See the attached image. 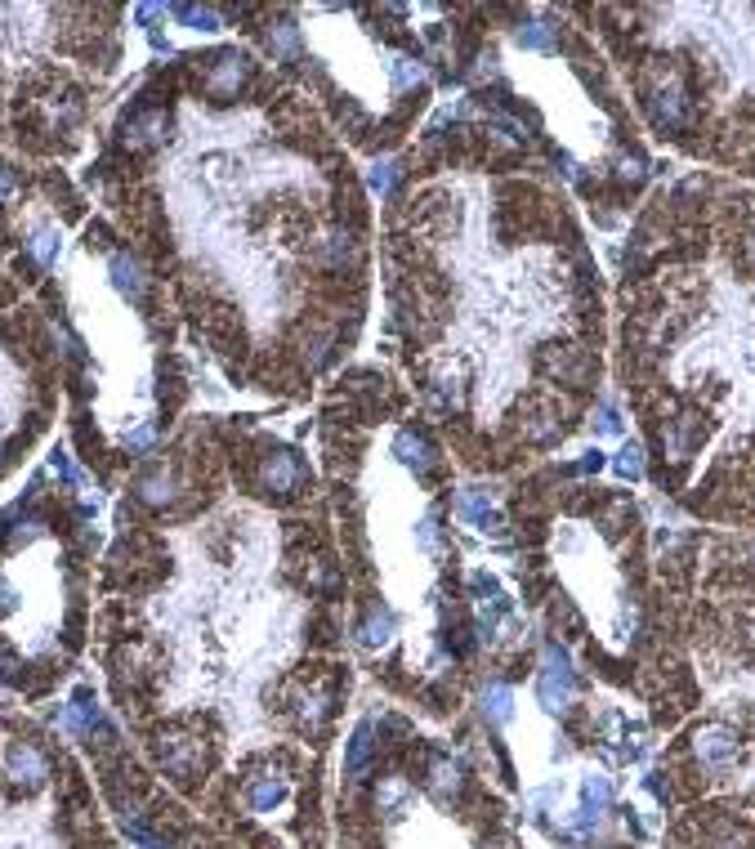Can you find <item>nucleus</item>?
I'll return each instance as SVG.
<instances>
[{
  "mask_svg": "<svg viewBox=\"0 0 755 849\" xmlns=\"http://www.w3.org/2000/svg\"><path fill=\"white\" fill-rule=\"evenodd\" d=\"M537 693H541V707L554 715H563L577 702V675H572V662L559 644H546V666H541Z\"/></svg>",
  "mask_w": 755,
  "mask_h": 849,
  "instance_id": "1",
  "label": "nucleus"
},
{
  "mask_svg": "<svg viewBox=\"0 0 755 849\" xmlns=\"http://www.w3.org/2000/svg\"><path fill=\"white\" fill-rule=\"evenodd\" d=\"M251 72H255V63L246 59L242 50L215 54V59H210V68H206V94H210V99H219V103L237 99V90L251 81Z\"/></svg>",
  "mask_w": 755,
  "mask_h": 849,
  "instance_id": "2",
  "label": "nucleus"
},
{
  "mask_svg": "<svg viewBox=\"0 0 755 849\" xmlns=\"http://www.w3.org/2000/svg\"><path fill=\"white\" fill-rule=\"evenodd\" d=\"M644 108H648V117H653V126L675 130V126H684V117H688V94H684V85L671 76V81H657L653 90H648Z\"/></svg>",
  "mask_w": 755,
  "mask_h": 849,
  "instance_id": "3",
  "label": "nucleus"
},
{
  "mask_svg": "<svg viewBox=\"0 0 755 849\" xmlns=\"http://www.w3.org/2000/svg\"><path fill=\"white\" fill-rule=\"evenodd\" d=\"M5 774L14 778L23 791H36V787H45V778H50V760H45L41 747H32V742H9Z\"/></svg>",
  "mask_w": 755,
  "mask_h": 849,
  "instance_id": "4",
  "label": "nucleus"
},
{
  "mask_svg": "<svg viewBox=\"0 0 755 849\" xmlns=\"http://www.w3.org/2000/svg\"><path fill=\"white\" fill-rule=\"evenodd\" d=\"M260 483H264V492H273V496H295V492H300V483H304L300 456L286 452V447L269 452V456H264V465H260Z\"/></svg>",
  "mask_w": 755,
  "mask_h": 849,
  "instance_id": "5",
  "label": "nucleus"
},
{
  "mask_svg": "<svg viewBox=\"0 0 755 849\" xmlns=\"http://www.w3.org/2000/svg\"><path fill=\"white\" fill-rule=\"evenodd\" d=\"M161 765H166L170 778L193 782L197 774H202V742H188V738L161 742Z\"/></svg>",
  "mask_w": 755,
  "mask_h": 849,
  "instance_id": "6",
  "label": "nucleus"
},
{
  "mask_svg": "<svg viewBox=\"0 0 755 849\" xmlns=\"http://www.w3.org/2000/svg\"><path fill=\"white\" fill-rule=\"evenodd\" d=\"M108 273H112V286H117L126 300H135V304H143V295H148V269L135 260L130 251H117L108 260Z\"/></svg>",
  "mask_w": 755,
  "mask_h": 849,
  "instance_id": "7",
  "label": "nucleus"
},
{
  "mask_svg": "<svg viewBox=\"0 0 755 849\" xmlns=\"http://www.w3.org/2000/svg\"><path fill=\"white\" fill-rule=\"evenodd\" d=\"M166 126H170V117L161 108H139L135 117L126 121V143L130 148H152V143L166 139Z\"/></svg>",
  "mask_w": 755,
  "mask_h": 849,
  "instance_id": "8",
  "label": "nucleus"
},
{
  "mask_svg": "<svg viewBox=\"0 0 755 849\" xmlns=\"http://www.w3.org/2000/svg\"><path fill=\"white\" fill-rule=\"evenodd\" d=\"M394 456L416 474H429V470H434V461H438L434 443H429L425 434H416V429H403V434L394 438Z\"/></svg>",
  "mask_w": 755,
  "mask_h": 849,
  "instance_id": "9",
  "label": "nucleus"
},
{
  "mask_svg": "<svg viewBox=\"0 0 755 849\" xmlns=\"http://www.w3.org/2000/svg\"><path fill=\"white\" fill-rule=\"evenodd\" d=\"M456 514L461 519H470L474 528H496V510H492V496H487L483 488H465L461 496H456Z\"/></svg>",
  "mask_w": 755,
  "mask_h": 849,
  "instance_id": "10",
  "label": "nucleus"
},
{
  "mask_svg": "<svg viewBox=\"0 0 755 849\" xmlns=\"http://www.w3.org/2000/svg\"><path fill=\"white\" fill-rule=\"evenodd\" d=\"M608 800H613L608 778H586V787H581V832H590V827L599 823V814L608 809Z\"/></svg>",
  "mask_w": 755,
  "mask_h": 849,
  "instance_id": "11",
  "label": "nucleus"
},
{
  "mask_svg": "<svg viewBox=\"0 0 755 849\" xmlns=\"http://www.w3.org/2000/svg\"><path fill=\"white\" fill-rule=\"evenodd\" d=\"M135 492H139V501H148V505H170L179 492V483L170 470H148V474H139Z\"/></svg>",
  "mask_w": 755,
  "mask_h": 849,
  "instance_id": "12",
  "label": "nucleus"
},
{
  "mask_svg": "<svg viewBox=\"0 0 755 849\" xmlns=\"http://www.w3.org/2000/svg\"><path fill=\"white\" fill-rule=\"evenodd\" d=\"M733 751H738V738H733L729 729H720V724H711V729L697 733V756L711 760V765H720V760H729Z\"/></svg>",
  "mask_w": 755,
  "mask_h": 849,
  "instance_id": "13",
  "label": "nucleus"
},
{
  "mask_svg": "<svg viewBox=\"0 0 755 849\" xmlns=\"http://www.w3.org/2000/svg\"><path fill=\"white\" fill-rule=\"evenodd\" d=\"M282 796H286V782L277 774H264L246 787V800H251V809H260V814H269L273 805H282Z\"/></svg>",
  "mask_w": 755,
  "mask_h": 849,
  "instance_id": "14",
  "label": "nucleus"
},
{
  "mask_svg": "<svg viewBox=\"0 0 755 849\" xmlns=\"http://www.w3.org/2000/svg\"><path fill=\"white\" fill-rule=\"evenodd\" d=\"M514 41L523 45V50H537V54H550V50H559V32H554L550 23H519V32H514Z\"/></svg>",
  "mask_w": 755,
  "mask_h": 849,
  "instance_id": "15",
  "label": "nucleus"
},
{
  "mask_svg": "<svg viewBox=\"0 0 755 849\" xmlns=\"http://www.w3.org/2000/svg\"><path fill=\"white\" fill-rule=\"evenodd\" d=\"M479 702H483V715H487L492 724H510V715H514V693L505 689V684H487Z\"/></svg>",
  "mask_w": 755,
  "mask_h": 849,
  "instance_id": "16",
  "label": "nucleus"
},
{
  "mask_svg": "<svg viewBox=\"0 0 755 849\" xmlns=\"http://www.w3.org/2000/svg\"><path fill=\"white\" fill-rule=\"evenodd\" d=\"M269 50L277 54V59H295V54H300V27L295 23L269 27Z\"/></svg>",
  "mask_w": 755,
  "mask_h": 849,
  "instance_id": "17",
  "label": "nucleus"
},
{
  "mask_svg": "<svg viewBox=\"0 0 755 849\" xmlns=\"http://www.w3.org/2000/svg\"><path fill=\"white\" fill-rule=\"evenodd\" d=\"M367 760H371V724H358V733H353V742H349V756H344V769L362 774Z\"/></svg>",
  "mask_w": 755,
  "mask_h": 849,
  "instance_id": "18",
  "label": "nucleus"
},
{
  "mask_svg": "<svg viewBox=\"0 0 755 849\" xmlns=\"http://www.w3.org/2000/svg\"><path fill=\"white\" fill-rule=\"evenodd\" d=\"M32 260L41 264V269H50V264L59 260V228H36L32 233Z\"/></svg>",
  "mask_w": 755,
  "mask_h": 849,
  "instance_id": "19",
  "label": "nucleus"
},
{
  "mask_svg": "<svg viewBox=\"0 0 755 849\" xmlns=\"http://www.w3.org/2000/svg\"><path fill=\"white\" fill-rule=\"evenodd\" d=\"M175 14L184 18L188 27H197V32H219V27H224L215 9H206V5H175Z\"/></svg>",
  "mask_w": 755,
  "mask_h": 849,
  "instance_id": "20",
  "label": "nucleus"
},
{
  "mask_svg": "<svg viewBox=\"0 0 755 849\" xmlns=\"http://www.w3.org/2000/svg\"><path fill=\"white\" fill-rule=\"evenodd\" d=\"M367 184H371V193H380V197H389L394 193V184H398V161H376V166L367 170Z\"/></svg>",
  "mask_w": 755,
  "mask_h": 849,
  "instance_id": "21",
  "label": "nucleus"
},
{
  "mask_svg": "<svg viewBox=\"0 0 755 849\" xmlns=\"http://www.w3.org/2000/svg\"><path fill=\"white\" fill-rule=\"evenodd\" d=\"M434 791H438V800H452L456 791H461V769H456L452 760H438L434 765Z\"/></svg>",
  "mask_w": 755,
  "mask_h": 849,
  "instance_id": "22",
  "label": "nucleus"
},
{
  "mask_svg": "<svg viewBox=\"0 0 755 849\" xmlns=\"http://www.w3.org/2000/svg\"><path fill=\"white\" fill-rule=\"evenodd\" d=\"M613 470H617V479H639V474H644V452H639L635 443L621 447L617 461H613Z\"/></svg>",
  "mask_w": 755,
  "mask_h": 849,
  "instance_id": "23",
  "label": "nucleus"
},
{
  "mask_svg": "<svg viewBox=\"0 0 755 849\" xmlns=\"http://www.w3.org/2000/svg\"><path fill=\"white\" fill-rule=\"evenodd\" d=\"M389 635H394V617H389V613H376L367 626H362V644H371V648L385 644Z\"/></svg>",
  "mask_w": 755,
  "mask_h": 849,
  "instance_id": "24",
  "label": "nucleus"
},
{
  "mask_svg": "<svg viewBox=\"0 0 755 849\" xmlns=\"http://www.w3.org/2000/svg\"><path fill=\"white\" fill-rule=\"evenodd\" d=\"M425 81V68L416 59H394V85L398 90H412V85Z\"/></svg>",
  "mask_w": 755,
  "mask_h": 849,
  "instance_id": "25",
  "label": "nucleus"
},
{
  "mask_svg": "<svg viewBox=\"0 0 755 849\" xmlns=\"http://www.w3.org/2000/svg\"><path fill=\"white\" fill-rule=\"evenodd\" d=\"M644 175H648L644 157H621V166H617V179H621V184H644Z\"/></svg>",
  "mask_w": 755,
  "mask_h": 849,
  "instance_id": "26",
  "label": "nucleus"
},
{
  "mask_svg": "<svg viewBox=\"0 0 755 849\" xmlns=\"http://www.w3.org/2000/svg\"><path fill=\"white\" fill-rule=\"evenodd\" d=\"M50 465H54V474H59L63 483H72V488H81V470H76V465L68 461V452H54V461H50Z\"/></svg>",
  "mask_w": 755,
  "mask_h": 849,
  "instance_id": "27",
  "label": "nucleus"
},
{
  "mask_svg": "<svg viewBox=\"0 0 755 849\" xmlns=\"http://www.w3.org/2000/svg\"><path fill=\"white\" fill-rule=\"evenodd\" d=\"M0 680H5V684H18V680H23V662H18V657L9 653V648H0Z\"/></svg>",
  "mask_w": 755,
  "mask_h": 849,
  "instance_id": "28",
  "label": "nucleus"
},
{
  "mask_svg": "<svg viewBox=\"0 0 755 849\" xmlns=\"http://www.w3.org/2000/svg\"><path fill=\"white\" fill-rule=\"evenodd\" d=\"M595 421H599V425H595L599 434H621V421H617V412H613V407H608V403H599Z\"/></svg>",
  "mask_w": 755,
  "mask_h": 849,
  "instance_id": "29",
  "label": "nucleus"
},
{
  "mask_svg": "<svg viewBox=\"0 0 755 849\" xmlns=\"http://www.w3.org/2000/svg\"><path fill=\"white\" fill-rule=\"evenodd\" d=\"M152 438H157V434H152V425H139L135 434L126 438V447H130V452H148V447H152Z\"/></svg>",
  "mask_w": 755,
  "mask_h": 849,
  "instance_id": "30",
  "label": "nucleus"
},
{
  "mask_svg": "<svg viewBox=\"0 0 755 849\" xmlns=\"http://www.w3.org/2000/svg\"><path fill=\"white\" fill-rule=\"evenodd\" d=\"M14 188H18L14 170H9V166H0V202H9V197H14Z\"/></svg>",
  "mask_w": 755,
  "mask_h": 849,
  "instance_id": "31",
  "label": "nucleus"
},
{
  "mask_svg": "<svg viewBox=\"0 0 755 849\" xmlns=\"http://www.w3.org/2000/svg\"><path fill=\"white\" fill-rule=\"evenodd\" d=\"M420 546H425V550H438V528H434V519L420 523Z\"/></svg>",
  "mask_w": 755,
  "mask_h": 849,
  "instance_id": "32",
  "label": "nucleus"
},
{
  "mask_svg": "<svg viewBox=\"0 0 755 849\" xmlns=\"http://www.w3.org/2000/svg\"><path fill=\"white\" fill-rule=\"evenodd\" d=\"M14 608H18V595L5 586V581H0V613H14Z\"/></svg>",
  "mask_w": 755,
  "mask_h": 849,
  "instance_id": "33",
  "label": "nucleus"
},
{
  "mask_svg": "<svg viewBox=\"0 0 755 849\" xmlns=\"http://www.w3.org/2000/svg\"><path fill=\"white\" fill-rule=\"evenodd\" d=\"M599 465H604V452H586V461H581L577 470H586V474H590V470H599Z\"/></svg>",
  "mask_w": 755,
  "mask_h": 849,
  "instance_id": "34",
  "label": "nucleus"
},
{
  "mask_svg": "<svg viewBox=\"0 0 755 849\" xmlns=\"http://www.w3.org/2000/svg\"><path fill=\"white\" fill-rule=\"evenodd\" d=\"M751 255H755V233H751Z\"/></svg>",
  "mask_w": 755,
  "mask_h": 849,
  "instance_id": "35",
  "label": "nucleus"
}]
</instances>
